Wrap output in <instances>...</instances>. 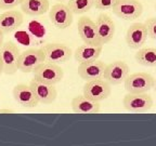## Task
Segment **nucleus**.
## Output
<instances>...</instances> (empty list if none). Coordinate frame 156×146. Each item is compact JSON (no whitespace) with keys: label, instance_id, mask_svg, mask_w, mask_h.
I'll return each mask as SVG.
<instances>
[{"label":"nucleus","instance_id":"nucleus-30","mask_svg":"<svg viewBox=\"0 0 156 146\" xmlns=\"http://www.w3.org/2000/svg\"><path fill=\"white\" fill-rule=\"evenodd\" d=\"M2 74H3V63L1 61V57H0V77H1Z\"/></svg>","mask_w":156,"mask_h":146},{"label":"nucleus","instance_id":"nucleus-22","mask_svg":"<svg viewBox=\"0 0 156 146\" xmlns=\"http://www.w3.org/2000/svg\"><path fill=\"white\" fill-rule=\"evenodd\" d=\"M67 5L74 14H83L94 7V0H69L67 1Z\"/></svg>","mask_w":156,"mask_h":146},{"label":"nucleus","instance_id":"nucleus-19","mask_svg":"<svg viewBox=\"0 0 156 146\" xmlns=\"http://www.w3.org/2000/svg\"><path fill=\"white\" fill-rule=\"evenodd\" d=\"M72 109L75 114L92 115L99 114L101 107L99 102L91 100L86 95H77L72 100Z\"/></svg>","mask_w":156,"mask_h":146},{"label":"nucleus","instance_id":"nucleus-1","mask_svg":"<svg viewBox=\"0 0 156 146\" xmlns=\"http://www.w3.org/2000/svg\"><path fill=\"white\" fill-rule=\"evenodd\" d=\"M153 97L147 92L127 93L122 99L125 108L134 114H143L149 112L153 106Z\"/></svg>","mask_w":156,"mask_h":146},{"label":"nucleus","instance_id":"nucleus-29","mask_svg":"<svg viewBox=\"0 0 156 146\" xmlns=\"http://www.w3.org/2000/svg\"><path fill=\"white\" fill-rule=\"evenodd\" d=\"M14 113L12 109H0V114H12Z\"/></svg>","mask_w":156,"mask_h":146},{"label":"nucleus","instance_id":"nucleus-21","mask_svg":"<svg viewBox=\"0 0 156 146\" xmlns=\"http://www.w3.org/2000/svg\"><path fill=\"white\" fill-rule=\"evenodd\" d=\"M138 64L146 67H156V48H141L134 55Z\"/></svg>","mask_w":156,"mask_h":146},{"label":"nucleus","instance_id":"nucleus-7","mask_svg":"<svg viewBox=\"0 0 156 146\" xmlns=\"http://www.w3.org/2000/svg\"><path fill=\"white\" fill-rule=\"evenodd\" d=\"M112 11L119 19L133 21L141 16L143 13V5L139 0H119Z\"/></svg>","mask_w":156,"mask_h":146},{"label":"nucleus","instance_id":"nucleus-15","mask_svg":"<svg viewBox=\"0 0 156 146\" xmlns=\"http://www.w3.org/2000/svg\"><path fill=\"white\" fill-rule=\"evenodd\" d=\"M24 22V15L17 10H5L0 14V29L5 34L15 32Z\"/></svg>","mask_w":156,"mask_h":146},{"label":"nucleus","instance_id":"nucleus-16","mask_svg":"<svg viewBox=\"0 0 156 146\" xmlns=\"http://www.w3.org/2000/svg\"><path fill=\"white\" fill-rule=\"evenodd\" d=\"M29 85L34 90L39 103L51 104L55 101L56 96H58V91H56L54 85H49V83H44L36 80V79H33Z\"/></svg>","mask_w":156,"mask_h":146},{"label":"nucleus","instance_id":"nucleus-27","mask_svg":"<svg viewBox=\"0 0 156 146\" xmlns=\"http://www.w3.org/2000/svg\"><path fill=\"white\" fill-rule=\"evenodd\" d=\"M14 38L16 39L17 41L20 42V43L22 44H29L30 43V39H29V37L27 36L26 34H25L24 32H17L14 34Z\"/></svg>","mask_w":156,"mask_h":146},{"label":"nucleus","instance_id":"nucleus-31","mask_svg":"<svg viewBox=\"0 0 156 146\" xmlns=\"http://www.w3.org/2000/svg\"><path fill=\"white\" fill-rule=\"evenodd\" d=\"M153 89L155 90V92H156V78H155V82H154V87H153Z\"/></svg>","mask_w":156,"mask_h":146},{"label":"nucleus","instance_id":"nucleus-11","mask_svg":"<svg viewBox=\"0 0 156 146\" xmlns=\"http://www.w3.org/2000/svg\"><path fill=\"white\" fill-rule=\"evenodd\" d=\"M147 29L144 23H133L131 24L126 33V42L128 47L134 50H139L145 43L147 39Z\"/></svg>","mask_w":156,"mask_h":146},{"label":"nucleus","instance_id":"nucleus-13","mask_svg":"<svg viewBox=\"0 0 156 146\" xmlns=\"http://www.w3.org/2000/svg\"><path fill=\"white\" fill-rule=\"evenodd\" d=\"M99 42L101 44H106L113 39L115 35V23L113 19L106 13H101L95 21Z\"/></svg>","mask_w":156,"mask_h":146},{"label":"nucleus","instance_id":"nucleus-17","mask_svg":"<svg viewBox=\"0 0 156 146\" xmlns=\"http://www.w3.org/2000/svg\"><path fill=\"white\" fill-rule=\"evenodd\" d=\"M103 50V44L100 43H85L79 46L74 52V58L78 63H86L98 60Z\"/></svg>","mask_w":156,"mask_h":146},{"label":"nucleus","instance_id":"nucleus-3","mask_svg":"<svg viewBox=\"0 0 156 146\" xmlns=\"http://www.w3.org/2000/svg\"><path fill=\"white\" fill-rule=\"evenodd\" d=\"M155 78L147 73H133L126 78L125 90L128 93H144L153 89Z\"/></svg>","mask_w":156,"mask_h":146},{"label":"nucleus","instance_id":"nucleus-33","mask_svg":"<svg viewBox=\"0 0 156 146\" xmlns=\"http://www.w3.org/2000/svg\"><path fill=\"white\" fill-rule=\"evenodd\" d=\"M155 10H156V3H155Z\"/></svg>","mask_w":156,"mask_h":146},{"label":"nucleus","instance_id":"nucleus-9","mask_svg":"<svg viewBox=\"0 0 156 146\" xmlns=\"http://www.w3.org/2000/svg\"><path fill=\"white\" fill-rule=\"evenodd\" d=\"M42 50L46 56V62H50L53 64H64L72 57L73 51L68 46L64 43H47L42 47Z\"/></svg>","mask_w":156,"mask_h":146},{"label":"nucleus","instance_id":"nucleus-20","mask_svg":"<svg viewBox=\"0 0 156 146\" xmlns=\"http://www.w3.org/2000/svg\"><path fill=\"white\" fill-rule=\"evenodd\" d=\"M22 12L30 16H39L50 10L49 0H24L21 3Z\"/></svg>","mask_w":156,"mask_h":146},{"label":"nucleus","instance_id":"nucleus-6","mask_svg":"<svg viewBox=\"0 0 156 146\" xmlns=\"http://www.w3.org/2000/svg\"><path fill=\"white\" fill-rule=\"evenodd\" d=\"M112 93L111 85L104 78L95 79V80L86 81L83 88V94L95 102L106 100Z\"/></svg>","mask_w":156,"mask_h":146},{"label":"nucleus","instance_id":"nucleus-18","mask_svg":"<svg viewBox=\"0 0 156 146\" xmlns=\"http://www.w3.org/2000/svg\"><path fill=\"white\" fill-rule=\"evenodd\" d=\"M77 29L81 40L85 43H100L98 38L97 25L90 17L81 16L78 19Z\"/></svg>","mask_w":156,"mask_h":146},{"label":"nucleus","instance_id":"nucleus-25","mask_svg":"<svg viewBox=\"0 0 156 146\" xmlns=\"http://www.w3.org/2000/svg\"><path fill=\"white\" fill-rule=\"evenodd\" d=\"M24 0H0V10H11L21 5Z\"/></svg>","mask_w":156,"mask_h":146},{"label":"nucleus","instance_id":"nucleus-32","mask_svg":"<svg viewBox=\"0 0 156 146\" xmlns=\"http://www.w3.org/2000/svg\"><path fill=\"white\" fill-rule=\"evenodd\" d=\"M56 1H61L62 2V1H69V0H56Z\"/></svg>","mask_w":156,"mask_h":146},{"label":"nucleus","instance_id":"nucleus-8","mask_svg":"<svg viewBox=\"0 0 156 146\" xmlns=\"http://www.w3.org/2000/svg\"><path fill=\"white\" fill-rule=\"evenodd\" d=\"M74 13L67 5L62 2L55 3L49 10V19L54 27L58 29H65L73 23Z\"/></svg>","mask_w":156,"mask_h":146},{"label":"nucleus","instance_id":"nucleus-14","mask_svg":"<svg viewBox=\"0 0 156 146\" xmlns=\"http://www.w3.org/2000/svg\"><path fill=\"white\" fill-rule=\"evenodd\" d=\"M12 94L14 100L23 107L33 108L39 104L38 99H37L34 90L29 85L21 83V85H15L12 90Z\"/></svg>","mask_w":156,"mask_h":146},{"label":"nucleus","instance_id":"nucleus-4","mask_svg":"<svg viewBox=\"0 0 156 146\" xmlns=\"http://www.w3.org/2000/svg\"><path fill=\"white\" fill-rule=\"evenodd\" d=\"M20 49L13 41H7L0 48V57L3 63V73L14 75L19 71Z\"/></svg>","mask_w":156,"mask_h":146},{"label":"nucleus","instance_id":"nucleus-12","mask_svg":"<svg viewBox=\"0 0 156 146\" xmlns=\"http://www.w3.org/2000/svg\"><path fill=\"white\" fill-rule=\"evenodd\" d=\"M106 69V64L99 60H94L91 62L80 63L78 65V75L85 81H91L95 79H100L104 76V71Z\"/></svg>","mask_w":156,"mask_h":146},{"label":"nucleus","instance_id":"nucleus-5","mask_svg":"<svg viewBox=\"0 0 156 146\" xmlns=\"http://www.w3.org/2000/svg\"><path fill=\"white\" fill-rule=\"evenodd\" d=\"M46 62L44 52L41 49L32 48L21 52L19 57V71L22 73H33L40 64Z\"/></svg>","mask_w":156,"mask_h":146},{"label":"nucleus","instance_id":"nucleus-24","mask_svg":"<svg viewBox=\"0 0 156 146\" xmlns=\"http://www.w3.org/2000/svg\"><path fill=\"white\" fill-rule=\"evenodd\" d=\"M145 26L147 29V35L150 38L156 40V17H150L145 21Z\"/></svg>","mask_w":156,"mask_h":146},{"label":"nucleus","instance_id":"nucleus-26","mask_svg":"<svg viewBox=\"0 0 156 146\" xmlns=\"http://www.w3.org/2000/svg\"><path fill=\"white\" fill-rule=\"evenodd\" d=\"M28 27L32 34L36 35V36H40V35H42V33H44V29H42V26L37 22H30Z\"/></svg>","mask_w":156,"mask_h":146},{"label":"nucleus","instance_id":"nucleus-2","mask_svg":"<svg viewBox=\"0 0 156 146\" xmlns=\"http://www.w3.org/2000/svg\"><path fill=\"white\" fill-rule=\"evenodd\" d=\"M34 79L49 85H56L61 82L64 77V71L58 64L44 62L33 71Z\"/></svg>","mask_w":156,"mask_h":146},{"label":"nucleus","instance_id":"nucleus-28","mask_svg":"<svg viewBox=\"0 0 156 146\" xmlns=\"http://www.w3.org/2000/svg\"><path fill=\"white\" fill-rule=\"evenodd\" d=\"M3 39H5V33L0 29V48H1V46H2L5 42H3Z\"/></svg>","mask_w":156,"mask_h":146},{"label":"nucleus","instance_id":"nucleus-10","mask_svg":"<svg viewBox=\"0 0 156 146\" xmlns=\"http://www.w3.org/2000/svg\"><path fill=\"white\" fill-rule=\"evenodd\" d=\"M128 76H129L128 64L124 61H115L106 65L103 78L111 85H117L124 83Z\"/></svg>","mask_w":156,"mask_h":146},{"label":"nucleus","instance_id":"nucleus-23","mask_svg":"<svg viewBox=\"0 0 156 146\" xmlns=\"http://www.w3.org/2000/svg\"><path fill=\"white\" fill-rule=\"evenodd\" d=\"M119 0H94V7L97 10H112Z\"/></svg>","mask_w":156,"mask_h":146}]
</instances>
